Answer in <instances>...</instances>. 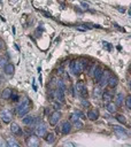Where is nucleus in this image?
<instances>
[{
    "label": "nucleus",
    "mask_w": 131,
    "mask_h": 147,
    "mask_svg": "<svg viewBox=\"0 0 131 147\" xmlns=\"http://www.w3.org/2000/svg\"><path fill=\"white\" fill-rule=\"evenodd\" d=\"M30 110V100L28 98H25L16 108V113L18 116H24L27 115V113Z\"/></svg>",
    "instance_id": "f257e3e1"
},
{
    "label": "nucleus",
    "mask_w": 131,
    "mask_h": 147,
    "mask_svg": "<svg viewBox=\"0 0 131 147\" xmlns=\"http://www.w3.org/2000/svg\"><path fill=\"white\" fill-rule=\"evenodd\" d=\"M111 76V73L109 70H102V74L99 78V86L100 87H105L107 85V82H108V78Z\"/></svg>",
    "instance_id": "f03ea898"
},
{
    "label": "nucleus",
    "mask_w": 131,
    "mask_h": 147,
    "mask_svg": "<svg viewBox=\"0 0 131 147\" xmlns=\"http://www.w3.org/2000/svg\"><path fill=\"white\" fill-rule=\"evenodd\" d=\"M60 119H61V113L60 111H53L51 115H49V119H48V122H49V124L51 125H57L58 124V122L60 121Z\"/></svg>",
    "instance_id": "7ed1b4c3"
},
{
    "label": "nucleus",
    "mask_w": 131,
    "mask_h": 147,
    "mask_svg": "<svg viewBox=\"0 0 131 147\" xmlns=\"http://www.w3.org/2000/svg\"><path fill=\"white\" fill-rule=\"evenodd\" d=\"M0 117H1V120L5 122V123H9L13 119V114L11 110L8 109H5L3 111H0Z\"/></svg>",
    "instance_id": "20e7f679"
},
{
    "label": "nucleus",
    "mask_w": 131,
    "mask_h": 147,
    "mask_svg": "<svg viewBox=\"0 0 131 147\" xmlns=\"http://www.w3.org/2000/svg\"><path fill=\"white\" fill-rule=\"evenodd\" d=\"M46 132H47V127L44 123H40L36 127V134L38 137H45Z\"/></svg>",
    "instance_id": "39448f33"
},
{
    "label": "nucleus",
    "mask_w": 131,
    "mask_h": 147,
    "mask_svg": "<svg viewBox=\"0 0 131 147\" xmlns=\"http://www.w3.org/2000/svg\"><path fill=\"white\" fill-rule=\"evenodd\" d=\"M25 142H27V145H28L29 147H38V146H39V139H38L36 136L29 137Z\"/></svg>",
    "instance_id": "423d86ee"
},
{
    "label": "nucleus",
    "mask_w": 131,
    "mask_h": 147,
    "mask_svg": "<svg viewBox=\"0 0 131 147\" xmlns=\"http://www.w3.org/2000/svg\"><path fill=\"white\" fill-rule=\"evenodd\" d=\"M70 70H71V73L74 74V75H80V73L82 71L81 70V67H80V63H78V61H72L71 63H70Z\"/></svg>",
    "instance_id": "0eeeda50"
},
{
    "label": "nucleus",
    "mask_w": 131,
    "mask_h": 147,
    "mask_svg": "<svg viewBox=\"0 0 131 147\" xmlns=\"http://www.w3.org/2000/svg\"><path fill=\"white\" fill-rule=\"evenodd\" d=\"M77 90H78V92L81 93V96L84 97V98H86V97L89 96V94H88L86 87H85V85H84L82 82H78V83H77Z\"/></svg>",
    "instance_id": "6e6552de"
},
{
    "label": "nucleus",
    "mask_w": 131,
    "mask_h": 147,
    "mask_svg": "<svg viewBox=\"0 0 131 147\" xmlns=\"http://www.w3.org/2000/svg\"><path fill=\"white\" fill-rule=\"evenodd\" d=\"M11 131H12V133L13 134H15V136H22V129L20 128V125L17 124V123H12V125H11Z\"/></svg>",
    "instance_id": "1a4fd4ad"
},
{
    "label": "nucleus",
    "mask_w": 131,
    "mask_h": 147,
    "mask_svg": "<svg viewBox=\"0 0 131 147\" xmlns=\"http://www.w3.org/2000/svg\"><path fill=\"white\" fill-rule=\"evenodd\" d=\"M4 70H5V74H6V75L12 76V75H14V73H15V67H14V65H12V63H6L5 67H4Z\"/></svg>",
    "instance_id": "9d476101"
},
{
    "label": "nucleus",
    "mask_w": 131,
    "mask_h": 147,
    "mask_svg": "<svg viewBox=\"0 0 131 147\" xmlns=\"http://www.w3.org/2000/svg\"><path fill=\"white\" fill-rule=\"evenodd\" d=\"M117 84H118V79H117V77H115V76H109L108 82H107V85L111 87V89H114V87H116V86H117Z\"/></svg>",
    "instance_id": "9b49d317"
},
{
    "label": "nucleus",
    "mask_w": 131,
    "mask_h": 147,
    "mask_svg": "<svg viewBox=\"0 0 131 147\" xmlns=\"http://www.w3.org/2000/svg\"><path fill=\"white\" fill-rule=\"evenodd\" d=\"M113 129H114V131L116 132V134L118 136V137H125L126 136V131L124 130V128H122V127H117V125H114L113 127Z\"/></svg>",
    "instance_id": "f8f14e48"
},
{
    "label": "nucleus",
    "mask_w": 131,
    "mask_h": 147,
    "mask_svg": "<svg viewBox=\"0 0 131 147\" xmlns=\"http://www.w3.org/2000/svg\"><path fill=\"white\" fill-rule=\"evenodd\" d=\"M98 116H99V113L97 109H92V110H89L88 113V117H89V120L91 121H95L98 120Z\"/></svg>",
    "instance_id": "ddd939ff"
},
{
    "label": "nucleus",
    "mask_w": 131,
    "mask_h": 147,
    "mask_svg": "<svg viewBox=\"0 0 131 147\" xmlns=\"http://www.w3.org/2000/svg\"><path fill=\"white\" fill-rule=\"evenodd\" d=\"M61 131L63 134H68L70 131H71V124L69 122H65L62 124V128H61Z\"/></svg>",
    "instance_id": "4468645a"
},
{
    "label": "nucleus",
    "mask_w": 131,
    "mask_h": 147,
    "mask_svg": "<svg viewBox=\"0 0 131 147\" xmlns=\"http://www.w3.org/2000/svg\"><path fill=\"white\" fill-rule=\"evenodd\" d=\"M12 93H13L12 89L7 87V89H5V90L3 91V93H1V98H3V99H5V100H8V99H11Z\"/></svg>",
    "instance_id": "2eb2a0df"
},
{
    "label": "nucleus",
    "mask_w": 131,
    "mask_h": 147,
    "mask_svg": "<svg viewBox=\"0 0 131 147\" xmlns=\"http://www.w3.org/2000/svg\"><path fill=\"white\" fill-rule=\"evenodd\" d=\"M102 100L105 101V102H111L112 100H113V94L109 92V91H106V92H103L102 93Z\"/></svg>",
    "instance_id": "dca6fc26"
},
{
    "label": "nucleus",
    "mask_w": 131,
    "mask_h": 147,
    "mask_svg": "<svg viewBox=\"0 0 131 147\" xmlns=\"http://www.w3.org/2000/svg\"><path fill=\"white\" fill-rule=\"evenodd\" d=\"M55 98L58 99V101L59 102H65V93H63V91L62 90H58L57 92H55Z\"/></svg>",
    "instance_id": "f3484780"
},
{
    "label": "nucleus",
    "mask_w": 131,
    "mask_h": 147,
    "mask_svg": "<svg viewBox=\"0 0 131 147\" xmlns=\"http://www.w3.org/2000/svg\"><path fill=\"white\" fill-rule=\"evenodd\" d=\"M101 74H102V69H101L100 67H98V66H97V68H95V70H94V73H93V77H94V79L99 80V78H100Z\"/></svg>",
    "instance_id": "a211bd4d"
},
{
    "label": "nucleus",
    "mask_w": 131,
    "mask_h": 147,
    "mask_svg": "<svg viewBox=\"0 0 131 147\" xmlns=\"http://www.w3.org/2000/svg\"><path fill=\"white\" fill-rule=\"evenodd\" d=\"M23 123L24 124H27V125H29V124H31L32 122H34V117L32 116H30V115H27V116H24L23 117Z\"/></svg>",
    "instance_id": "6ab92c4d"
},
{
    "label": "nucleus",
    "mask_w": 131,
    "mask_h": 147,
    "mask_svg": "<svg viewBox=\"0 0 131 147\" xmlns=\"http://www.w3.org/2000/svg\"><path fill=\"white\" fill-rule=\"evenodd\" d=\"M106 109L108 113H115L116 111V105H114L113 102H108L106 106Z\"/></svg>",
    "instance_id": "aec40b11"
},
{
    "label": "nucleus",
    "mask_w": 131,
    "mask_h": 147,
    "mask_svg": "<svg viewBox=\"0 0 131 147\" xmlns=\"http://www.w3.org/2000/svg\"><path fill=\"white\" fill-rule=\"evenodd\" d=\"M78 63H80L81 70L83 71V70H85V68L88 67V65H89V61L86 60V59H82V60H80V61H78Z\"/></svg>",
    "instance_id": "412c9836"
},
{
    "label": "nucleus",
    "mask_w": 131,
    "mask_h": 147,
    "mask_svg": "<svg viewBox=\"0 0 131 147\" xmlns=\"http://www.w3.org/2000/svg\"><path fill=\"white\" fill-rule=\"evenodd\" d=\"M45 140L48 142V144H53L55 141V134L54 133H48L45 138Z\"/></svg>",
    "instance_id": "4be33fe9"
},
{
    "label": "nucleus",
    "mask_w": 131,
    "mask_h": 147,
    "mask_svg": "<svg viewBox=\"0 0 131 147\" xmlns=\"http://www.w3.org/2000/svg\"><path fill=\"white\" fill-rule=\"evenodd\" d=\"M7 144H8V146H11V147H18V146H20L18 142H17L14 138H9V139L7 140Z\"/></svg>",
    "instance_id": "5701e85b"
},
{
    "label": "nucleus",
    "mask_w": 131,
    "mask_h": 147,
    "mask_svg": "<svg viewBox=\"0 0 131 147\" xmlns=\"http://www.w3.org/2000/svg\"><path fill=\"white\" fill-rule=\"evenodd\" d=\"M123 99H124V97H123L122 93L117 94V97H116V106H121L122 102H123Z\"/></svg>",
    "instance_id": "b1692460"
},
{
    "label": "nucleus",
    "mask_w": 131,
    "mask_h": 147,
    "mask_svg": "<svg viewBox=\"0 0 131 147\" xmlns=\"http://www.w3.org/2000/svg\"><path fill=\"white\" fill-rule=\"evenodd\" d=\"M116 120H117L118 122H121L122 124H125V123H126V119H125L123 115H121V114H118V115L116 116Z\"/></svg>",
    "instance_id": "393cba45"
},
{
    "label": "nucleus",
    "mask_w": 131,
    "mask_h": 147,
    "mask_svg": "<svg viewBox=\"0 0 131 147\" xmlns=\"http://www.w3.org/2000/svg\"><path fill=\"white\" fill-rule=\"evenodd\" d=\"M72 124H74V127H75L76 129H82V128H83V122H82L81 120H77V121H75Z\"/></svg>",
    "instance_id": "a878e982"
},
{
    "label": "nucleus",
    "mask_w": 131,
    "mask_h": 147,
    "mask_svg": "<svg viewBox=\"0 0 131 147\" xmlns=\"http://www.w3.org/2000/svg\"><path fill=\"white\" fill-rule=\"evenodd\" d=\"M11 99H12V101L16 102V101L18 100V94H17V93H15V92H13V93H12V96H11Z\"/></svg>",
    "instance_id": "bb28decb"
},
{
    "label": "nucleus",
    "mask_w": 131,
    "mask_h": 147,
    "mask_svg": "<svg viewBox=\"0 0 131 147\" xmlns=\"http://www.w3.org/2000/svg\"><path fill=\"white\" fill-rule=\"evenodd\" d=\"M6 63H7L6 59H5V57H0V68H4Z\"/></svg>",
    "instance_id": "cd10ccee"
},
{
    "label": "nucleus",
    "mask_w": 131,
    "mask_h": 147,
    "mask_svg": "<svg viewBox=\"0 0 131 147\" xmlns=\"http://www.w3.org/2000/svg\"><path fill=\"white\" fill-rule=\"evenodd\" d=\"M58 86H59V90H62V91H65L66 86H65V83H63V80H59V83H58Z\"/></svg>",
    "instance_id": "c85d7f7f"
},
{
    "label": "nucleus",
    "mask_w": 131,
    "mask_h": 147,
    "mask_svg": "<svg viewBox=\"0 0 131 147\" xmlns=\"http://www.w3.org/2000/svg\"><path fill=\"white\" fill-rule=\"evenodd\" d=\"M101 94V87L99 86V87H95V89H94V96L95 97H99Z\"/></svg>",
    "instance_id": "c756f323"
},
{
    "label": "nucleus",
    "mask_w": 131,
    "mask_h": 147,
    "mask_svg": "<svg viewBox=\"0 0 131 147\" xmlns=\"http://www.w3.org/2000/svg\"><path fill=\"white\" fill-rule=\"evenodd\" d=\"M125 103H126L128 109H131V97L130 96H128V99L125 100Z\"/></svg>",
    "instance_id": "7c9ffc66"
},
{
    "label": "nucleus",
    "mask_w": 131,
    "mask_h": 147,
    "mask_svg": "<svg viewBox=\"0 0 131 147\" xmlns=\"http://www.w3.org/2000/svg\"><path fill=\"white\" fill-rule=\"evenodd\" d=\"M97 66H98V65H92V68H91V69H90V71H89V73H90V75H93V73H94V70H95Z\"/></svg>",
    "instance_id": "2f4dec72"
},
{
    "label": "nucleus",
    "mask_w": 131,
    "mask_h": 147,
    "mask_svg": "<svg viewBox=\"0 0 131 147\" xmlns=\"http://www.w3.org/2000/svg\"><path fill=\"white\" fill-rule=\"evenodd\" d=\"M103 45L106 46V49H108V51L112 49V45H111V44H108V43H106V42H103Z\"/></svg>",
    "instance_id": "473e14b6"
},
{
    "label": "nucleus",
    "mask_w": 131,
    "mask_h": 147,
    "mask_svg": "<svg viewBox=\"0 0 131 147\" xmlns=\"http://www.w3.org/2000/svg\"><path fill=\"white\" fill-rule=\"evenodd\" d=\"M82 105H83L84 107H89V106H90V102L86 101V100H83V101H82Z\"/></svg>",
    "instance_id": "72a5a7b5"
},
{
    "label": "nucleus",
    "mask_w": 131,
    "mask_h": 147,
    "mask_svg": "<svg viewBox=\"0 0 131 147\" xmlns=\"http://www.w3.org/2000/svg\"><path fill=\"white\" fill-rule=\"evenodd\" d=\"M81 6H82L83 8H85V9H88V8H89V5H88L86 3H81Z\"/></svg>",
    "instance_id": "f704fd0d"
},
{
    "label": "nucleus",
    "mask_w": 131,
    "mask_h": 147,
    "mask_svg": "<svg viewBox=\"0 0 131 147\" xmlns=\"http://www.w3.org/2000/svg\"><path fill=\"white\" fill-rule=\"evenodd\" d=\"M53 106H54V107H55L57 109H59V108H60V105H59V103H54Z\"/></svg>",
    "instance_id": "c9c22d12"
},
{
    "label": "nucleus",
    "mask_w": 131,
    "mask_h": 147,
    "mask_svg": "<svg viewBox=\"0 0 131 147\" xmlns=\"http://www.w3.org/2000/svg\"><path fill=\"white\" fill-rule=\"evenodd\" d=\"M1 48H3V43L0 42V49H1Z\"/></svg>",
    "instance_id": "e433bc0d"
}]
</instances>
